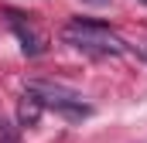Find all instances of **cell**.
Wrapping results in <instances>:
<instances>
[{"mask_svg": "<svg viewBox=\"0 0 147 143\" xmlns=\"http://www.w3.org/2000/svg\"><path fill=\"white\" fill-rule=\"evenodd\" d=\"M62 41L72 44L75 51L89 55V58H116V55L127 51V44L113 34L106 24H99V21H82V17H75L72 24H65Z\"/></svg>", "mask_w": 147, "mask_h": 143, "instance_id": "obj_1", "label": "cell"}, {"mask_svg": "<svg viewBox=\"0 0 147 143\" xmlns=\"http://www.w3.org/2000/svg\"><path fill=\"white\" fill-rule=\"evenodd\" d=\"M28 92L38 96L45 109H55V112H58L62 119H69V123H82V119L92 116V106L82 102L79 92L58 85V82H41V78H34V82H28Z\"/></svg>", "mask_w": 147, "mask_h": 143, "instance_id": "obj_2", "label": "cell"}, {"mask_svg": "<svg viewBox=\"0 0 147 143\" xmlns=\"http://www.w3.org/2000/svg\"><path fill=\"white\" fill-rule=\"evenodd\" d=\"M7 24L14 27V34H17V41H21V51H24L28 58H38V55L48 48L45 34L31 27V21H24V14H17V10H7Z\"/></svg>", "mask_w": 147, "mask_h": 143, "instance_id": "obj_3", "label": "cell"}, {"mask_svg": "<svg viewBox=\"0 0 147 143\" xmlns=\"http://www.w3.org/2000/svg\"><path fill=\"white\" fill-rule=\"evenodd\" d=\"M41 112H45L41 99H38V96H31V92H24V99L17 102V126H38Z\"/></svg>", "mask_w": 147, "mask_h": 143, "instance_id": "obj_4", "label": "cell"}, {"mask_svg": "<svg viewBox=\"0 0 147 143\" xmlns=\"http://www.w3.org/2000/svg\"><path fill=\"white\" fill-rule=\"evenodd\" d=\"M0 143H17V126L7 116H0Z\"/></svg>", "mask_w": 147, "mask_h": 143, "instance_id": "obj_5", "label": "cell"}, {"mask_svg": "<svg viewBox=\"0 0 147 143\" xmlns=\"http://www.w3.org/2000/svg\"><path fill=\"white\" fill-rule=\"evenodd\" d=\"M134 48H137V55H140V58H147V41H137Z\"/></svg>", "mask_w": 147, "mask_h": 143, "instance_id": "obj_6", "label": "cell"}, {"mask_svg": "<svg viewBox=\"0 0 147 143\" xmlns=\"http://www.w3.org/2000/svg\"><path fill=\"white\" fill-rule=\"evenodd\" d=\"M82 3H92V7H110L113 0H82Z\"/></svg>", "mask_w": 147, "mask_h": 143, "instance_id": "obj_7", "label": "cell"}]
</instances>
